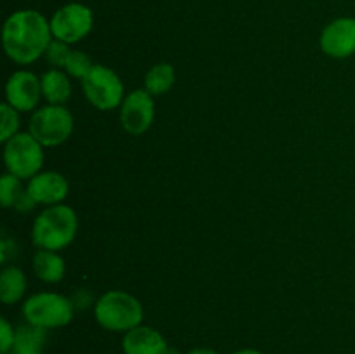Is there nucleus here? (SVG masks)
Masks as SVG:
<instances>
[{
	"mask_svg": "<svg viewBox=\"0 0 355 354\" xmlns=\"http://www.w3.org/2000/svg\"><path fill=\"white\" fill-rule=\"evenodd\" d=\"M96 321L104 330L127 333L144 319V309L137 297L121 290H111L101 295L94 305Z\"/></svg>",
	"mask_w": 355,
	"mask_h": 354,
	"instance_id": "obj_3",
	"label": "nucleus"
},
{
	"mask_svg": "<svg viewBox=\"0 0 355 354\" xmlns=\"http://www.w3.org/2000/svg\"><path fill=\"white\" fill-rule=\"evenodd\" d=\"M232 354H263V353H260V351H257V349H239Z\"/></svg>",
	"mask_w": 355,
	"mask_h": 354,
	"instance_id": "obj_27",
	"label": "nucleus"
},
{
	"mask_svg": "<svg viewBox=\"0 0 355 354\" xmlns=\"http://www.w3.org/2000/svg\"><path fill=\"white\" fill-rule=\"evenodd\" d=\"M78 231V217L68 205H51L37 215L31 228V239L38 250L66 248Z\"/></svg>",
	"mask_w": 355,
	"mask_h": 354,
	"instance_id": "obj_2",
	"label": "nucleus"
},
{
	"mask_svg": "<svg viewBox=\"0 0 355 354\" xmlns=\"http://www.w3.org/2000/svg\"><path fill=\"white\" fill-rule=\"evenodd\" d=\"M28 194L37 201V205H59L66 200L69 193V184L66 177L59 172H38L28 180Z\"/></svg>",
	"mask_w": 355,
	"mask_h": 354,
	"instance_id": "obj_12",
	"label": "nucleus"
},
{
	"mask_svg": "<svg viewBox=\"0 0 355 354\" xmlns=\"http://www.w3.org/2000/svg\"><path fill=\"white\" fill-rule=\"evenodd\" d=\"M75 314L71 298L55 292H42L28 297L23 304V318L28 325L44 330L69 325Z\"/></svg>",
	"mask_w": 355,
	"mask_h": 354,
	"instance_id": "obj_4",
	"label": "nucleus"
},
{
	"mask_svg": "<svg viewBox=\"0 0 355 354\" xmlns=\"http://www.w3.org/2000/svg\"><path fill=\"white\" fill-rule=\"evenodd\" d=\"M322 52L329 58L345 59L355 54V17H338L322 30L319 38Z\"/></svg>",
	"mask_w": 355,
	"mask_h": 354,
	"instance_id": "obj_11",
	"label": "nucleus"
},
{
	"mask_svg": "<svg viewBox=\"0 0 355 354\" xmlns=\"http://www.w3.org/2000/svg\"><path fill=\"white\" fill-rule=\"evenodd\" d=\"M23 186H21L19 177L12 176V174H3L0 179V201H2L3 208L14 207L17 198L23 194Z\"/></svg>",
	"mask_w": 355,
	"mask_h": 354,
	"instance_id": "obj_19",
	"label": "nucleus"
},
{
	"mask_svg": "<svg viewBox=\"0 0 355 354\" xmlns=\"http://www.w3.org/2000/svg\"><path fill=\"white\" fill-rule=\"evenodd\" d=\"M94 68V62L85 52L82 51H71L68 56V61L64 65V71L73 78L83 80L89 75L90 69Z\"/></svg>",
	"mask_w": 355,
	"mask_h": 354,
	"instance_id": "obj_21",
	"label": "nucleus"
},
{
	"mask_svg": "<svg viewBox=\"0 0 355 354\" xmlns=\"http://www.w3.org/2000/svg\"><path fill=\"white\" fill-rule=\"evenodd\" d=\"M80 82H82V89L87 101L97 110L110 111L114 110V108H120L121 103H123V82L107 66L94 65L89 75L80 80Z\"/></svg>",
	"mask_w": 355,
	"mask_h": 354,
	"instance_id": "obj_7",
	"label": "nucleus"
},
{
	"mask_svg": "<svg viewBox=\"0 0 355 354\" xmlns=\"http://www.w3.org/2000/svg\"><path fill=\"white\" fill-rule=\"evenodd\" d=\"M94 14L87 6L71 2L62 6L51 17L52 37L71 45L83 40L92 31Z\"/></svg>",
	"mask_w": 355,
	"mask_h": 354,
	"instance_id": "obj_8",
	"label": "nucleus"
},
{
	"mask_svg": "<svg viewBox=\"0 0 355 354\" xmlns=\"http://www.w3.org/2000/svg\"><path fill=\"white\" fill-rule=\"evenodd\" d=\"M16 344V330L6 318L0 319V353L10 354Z\"/></svg>",
	"mask_w": 355,
	"mask_h": 354,
	"instance_id": "obj_23",
	"label": "nucleus"
},
{
	"mask_svg": "<svg viewBox=\"0 0 355 354\" xmlns=\"http://www.w3.org/2000/svg\"><path fill=\"white\" fill-rule=\"evenodd\" d=\"M42 83L35 73L19 69L9 76L6 83V103L19 113L33 111L42 99Z\"/></svg>",
	"mask_w": 355,
	"mask_h": 354,
	"instance_id": "obj_10",
	"label": "nucleus"
},
{
	"mask_svg": "<svg viewBox=\"0 0 355 354\" xmlns=\"http://www.w3.org/2000/svg\"><path fill=\"white\" fill-rule=\"evenodd\" d=\"M33 271L45 283H59L64 278L66 264L54 250H38L33 257Z\"/></svg>",
	"mask_w": 355,
	"mask_h": 354,
	"instance_id": "obj_15",
	"label": "nucleus"
},
{
	"mask_svg": "<svg viewBox=\"0 0 355 354\" xmlns=\"http://www.w3.org/2000/svg\"><path fill=\"white\" fill-rule=\"evenodd\" d=\"M187 354H220V353H217V351L214 349H208V347H198V349L189 351Z\"/></svg>",
	"mask_w": 355,
	"mask_h": 354,
	"instance_id": "obj_26",
	"label": "nucleus"
},
{
	"mask_svg": "<svg viewBox=\"0 0 355 354\" xmlns=\"http://www.w3.org/2000/svg\"><path fill=\"white\" fill-rule=\"evenodd\" d=\"M3 163L9 174L19 177L21 180H30L42 172L44 146L30 132H17L3 142Z\"/></svg>",
	"mask_w": 355,
	"mask_h": 354,
	"instance_id": "obj_5",
	"label": "nucleus"
},
{
	"mask_svg": "<svg viewBox=\"0 0 355 354\" xmlns=\"http://www.w3.org/2000/svg\"><path fill=\"white\" fill-rule=\"evenodd\" d=\"M69 52H71V49H69L68 44H64V42L61 40H55L54 38V40L49 44L47 51H45V59H47L49 65L54 66V68L64 69Z\"/></svg>",
	"mask_w": 355,
	"mask_h": 354,
	"instance_id": "obj_22",
	"label": "nucleus"
},
{
	"mask_svg": "<svg viewBox=\"0 0 355 354\" xmlns=\"http://www.w3.org/2000/svg\"><path fill=\"white\" fill-rule=\"evenodd\" d=\"M175 83V69L170 62H158L148 71L144 78V89L153 97L163 96L168 92Z\"/></svg>",
	"mask_w": 355,
	"mask_h": 354,
	"instance_id": "obj_18",
	"label": "nucleus"
},
{
	"mask_svg": "<svg viewBox=\"0 0 355 354\" xmlns=\"http://www.w3.org/2000/svg\"><path fill=\"white\" fill-rule=\"evenodd\" d=\"M19 132V111L14 110L9 103L0 106V141L7 142Z\"/></svg>",
	"mask_w": 355,
	"mask_h": 354,
	"instance_id": "obj_20",
	"label": "nucleus"
},
{
	"mask_svg": "<svg viewBox=\"0 0 355 354\" xmlns=\"http://www.w3.org/2000/svg\"><path fill=\"white\" fill-rule=\"evenodd\" d=\"M30 134L40 142L44 148L61 146L73 134V115L68 108L59 104H47L38 110L30 118Z\"/></svg>",
	"mask_w": 355,
	"mask_h": 354,
	"instance_id": "obj_6",
	"label": "nucleus"
},
{
	"mask_svg": "<svg viewBox=\"0 0 355 354\" xmlns=\"http://www.w3.org/2000/svg\"><path fill=\"white\" fill-rule=\"evenodd\" d=\"M37 207V201L33 200V198L28 194V191L24 189V193L21 194L19 198H17V201L14 203V208H16L17 212H21V214H26V212H31L33 208Z\"/></svg>",
	"mask_w": 355,
	"mask_h": 354,
	"instance_id": "obj_25",
	"label": "nucleus"
},
{
	"mask_svg": "<svg viewBox=\"0 0 355 354\" xmlns=\"http://www.w3.org/2000/svg\"><path fill=\"white\" fill-rule=\"evenodd\" d=\"M52 40L51 21L38 10H16L3 23V51L17 65H31L40 59Z\"/></svg>",
	"mask_w": 355,
	"mask_h": 354,
	"instance_id": "obj_1",
	"label": "nucleus"
},
{
	"mask_svg": "<svg viewBox=\"0 0 355 354\" xmlns=\"http://www.w3.org/2000/svg\"><path fill=\"white\" fill-rule=\"evenodd\" d=\"M125 354H170L168 344L158 330L139 325L127 332L121 340Z\"/></svg>",
	"mask_w": 355,
	"mask_h": 354,
	"instance_id": "obj_13",
	"label": "nucleus"
},
{
	"mask_svg": "<svg viewBox=\"0 0 355 354\" xmlns=\"http://www.w3.org/2000/svg\"><path fill=\"white\" fill-rule=\"evenodd\" d=\"M71 302L75 305V309H87L94 302L92 292L87 290V288H80V290H76L73 294Z\"/></svg>",
	"mask_w": 355,
	"mask_h": 354,
	"instance_id": "obj_24",
	"label": "nucleus"
},
{
	"mask_svg": "<svg viewBox=\"0 0 355 354\" xmlns=\"http://www.w3.org/2000/svg\"><path fill=\"white\" fill-rule=\"evenodd\" d=\"M49 330L33 325H23L16 330V344L12 354H42L49 340Z\"/></svg>",
	"mask_w": 355,
	"mask_h": 354,
	"instance_id": "obj_17",
	"label": "nucleus"
},
{
	"mask_svg": "<svg viewBox=\"0 0 355 354\" xmlns=\"http://www.w3.org/2000/svg\"><path fill=\"white\" fill-rule=\"evenodd\" d=\"M155 97L146 89L132 90L120 106V124L130 135H142L155 120Z\"/></svg>",
	"mask_w": 355,
	"mask_h": 354,
	"instance_id": "obj_9",
	"label": "nucleus"
},
{
	"mask_svg": "<svg viewBox=\"0 0 355 354\" xmlns=\"http://www.w3.org/2000/svg\"><path fill=\"white\" fill-rule=\"evenodd\" d=\"M26 294V276L16 266H9L0 274V301L10 305L19 302Z\"/></svg>",
	"mask_w": 355,
	"mask_h": 354,
	"instance_id": "obj_16",
	"label": "nucleus"
},
{
	"mask_svg": "<svg viewBox=\"0 0 355 354\" xmlns=\"http://www.w3.org/2000/svg\"><path fill=\"white\" fill-rule=\"evenodd\" d=\"M42 96L49 104L64 106L71 97V82L69 75L59 68H52L40 76Z\"/></svg>",
	"mask_w": 355,
	"mask_h": 354,
	"instance_id": "obj_14",
	"label": "nucleus"
},
{
	"mask_svg": "<svg viewBox=\"0 0 355 354\" xmlns=\"http://www.w3.org/2000/svg\"><path fill=\"white\" fill-rule=\"evenodd\" d=\"M170 354H175V353H170Z\"/></svg>",
	"mask_w": 355,
	"mask_h": 354,
	"instance_id": "obj_28",
	"label": "nucleus"
}]
</instances>
